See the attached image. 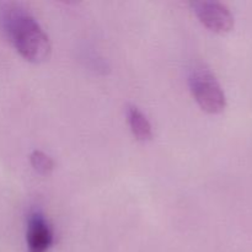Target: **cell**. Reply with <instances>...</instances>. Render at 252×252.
I'll return each mask as SVG.
<instances>
[{
  "instance_id": "obj_1",
  "label": "cell",
  "mask_w": 252,
  "mask_h": 252,
  "mask_svg": "<svg viewBox=\"0 0 252 252\" xmlns=\"http://www.w3.org/2000/svg\"><path fill=\"white\" fill-rule=\"evenodd\" d=\"M1 24L10 42L26 61L42 63L51 54L48 36L36 19L19 4H6L1 11Z\"/></svg>"
},
{
  "instance_id": "obj_2",
  "label": "cell",
  "mask_w": 252,
  "mask_h": 252,
  "mask_svg": "<svg viewBox=\"0 0 252 252\" xmlns=\"http://www.w3.org/2000/svg\"><path fill=\"white\" fill-rule=\"evenodd\" d=\"M189 88L197 103L208 113H220L225 110L226 98L216 75L203 65L194 66L189 78Z\"/></svg>"
},
{
  "instance_id": "obj_3",
  "label": "cell",
  "mask_w": 252,
  "mask_h": 252,
  "mask_svg": "<svg viewBox=\"0 0 252 252\" xmlns=\"http://www.w3.org/2000/svg\"><path fill=\"white\" fill-rule=\"evenodd\" d=\"M193 11L199 21L217 33H226L234 27V16L230 9L220 1L192 2Z\"/></svg>"
},
{
  "instance_id": "obj_4",
  "label": "cell",
  "mask_w": 252,
  "mask_h": 252,
  "mask_svg": "<svg viewBox=\"0 0 252 252\" xmlns=\"http://www.w3.org/2000/svg\"><path fill=\"white\" fill-rule=\"evenodd\" d=\"M26 244L29 252H47L53 244V231L41 212H32L29 216Z\"/></svg>"
},
{
  "instance_id": "obj_5",
  "label": "cell",
  "mask_w": 252,
  "mask_h": 252,
  "mask_svg": "<svg viewBox=\"0 0 252 252\" xmlns=\"http://www.w3.org/2000/svg\"><path fill=\"white\" fill-rule=\"evenodd\" d=\"M128 123L133 135L140 142H148L153 138V128L147 116L135 106H128Z\"/></svg>"
},
{
  "instance_id": "obj_6",
  "label": "cell",
  "mask_w": 252,
  "mask_h": 252,
  "mask_svg": "<svg viewBox=\"0 0 252 252\" xmlns=\"http://www.w3.org/2000/svg\"><path fill=\"white\" fill-rule=\"evenodd\" d=\"M30 160H31L32 167L43 176H47L54 170L53 159L41 150H33L31 157H30Z\"/></svg>"
}]
</instances>
